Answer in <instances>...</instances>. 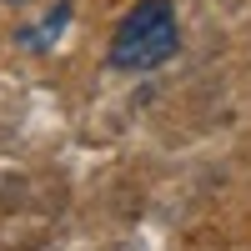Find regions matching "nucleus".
I'll return each mask as SVG.
<instances>
[{"mask_svg":"<svg viewBox=\"0 0 251 251\" xmlns=\"http://www.w3.org/2000/svg\"><path fill=\"white\" fill-rule=\"evenodd\" d=\"M181 50V30H176V10L171 0H141L116 25L111 35V66L116 71H156Z\"/></svg>","mask_w":251,"mask_h":251,"instance_id":"f257e3e1","label":"nucleus"},{"mask_svg":"<svg viewBox=\"0 0 251 251\" xmlns=\"http://www.w3.org/2000/svg\"><path fill=\"white\" fill-rule=\"evenodd\" d=\"M66 20H71V5H55V10L40 20V25H35V30H20V46H25V50H46L50 40H60Z\"/></svg>","mask_w":251,"mask_h":251,"instance_id":"f03ea898","label":"nucleus"},{"mask_svg":"<svg viewBox=\"0 0 251 251\" xmlns=\"http://www.w3.org/2000/svg\"><path fill=\"white\" fill-rule=\"evenodd\" d=\"M5 5H25V0H5Z\"/></svg>","mask_w":251,"mask_h":251,"instance_id":"7ed1b4c3","label":"nucleus"}]
</instances>
